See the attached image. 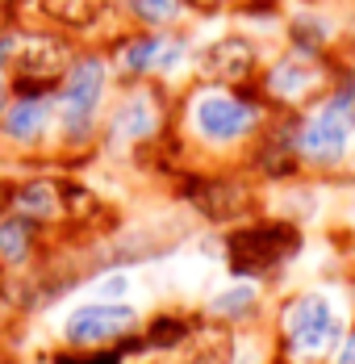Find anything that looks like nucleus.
Listing matches in <instances>:
<instances>
[{
  "instance_id": "1",
  "label": "nucleus",
  "mask_w": 355,
  "mask_h": 364,
  "mask_svg": "<svg viewBox=\"0 0 355 364\" xmlns=\"http://www.w3.org/2000/svg\"><path fill=\"white\" fill-rule=\"evenodd\" d=\"M355 134V84H343L330 92L318 109L310 113L297 130V155L314 164H339Z\"/></svg>"
},
{
  "instance_id": "2",
  "label": "nucleus",
  "mask_w": 355,
  "mask_h": 364,
  "mask_svg": "<svg viewBox=\"0 0 355 364\" xmlns=\"http://www.w3.org/2000/svg\"><path fill=\"white\" fill-rule=\"evenodd\" d=\"M4 68H13V75L21 80L26 92H34V88H46V84L67 75L71 46L55 34H13Z\"/></svg>"
},
{
  "instance_id": "3",
  "label": "nucleus",
  "mask_w": 355,
  "mask_h": 364,
  "mask_svg": "<svg viewBox=\"0 0 355 364\" xmlns=\"http://www.w3.org/2000/svg\"><path fill=\"white\" fill-rule=\"evenodd\" d=\"M255 105H247L243 97L234 92H222V88H209V92H197L192 109H188V122L192 130L205 139V143H239L255 130Z\"/></svg>"
},
{
  "instance_id": "4",
  "label": "nucleus",
  "mask_w": 355,
  "mask_h": 364,
  "mask_svg": "<svg viewBox=\"0 0 355 364\" xmlns=\"http://www.w3.org/2000/svg\"><path fill=\"white\" fill-rule=\"evenodd\" d=\"M297 230L284 226V222H263V226H243L230 235V268L239 272H263V268H276L288 255L297 252Z\"/></svg>"
},
{
  "instance_id": "5",
  "label": "nucleus",
  "mask_w": 355,
  "mask_h": 364,
  "mask_svg": "<svg viewBox=\"0 0 355 364\" xmlns=\"http://www.w3.org/2000/svg\"><path fill=\"white\" fill-rule=\"evenodd\" d=\"M284 331H288L293 352L297 356H310V360L314 356H326L334 348V339L343 335L339 314L330 310L326 297H301V301H293L288 314H284Z\"/></svg>"
},
{
  "instance_id": "6",
  "label": "nucleus",
  "mask_w": 355,
  "mask_h": 364,
  "mask_svg": "<svg viewBox=\"0 0 355 364\" xmlns=\"http://www.w3.org/2000/svg\"><path fill=\"white\" fill-rule=\"evenodd\" d=\"M105 80H109L105 59H75L67 68L59 105H63V122L71 130H84L92 122V113L101 105V92H105Z\"/></svg>"
},
{
  "instance_id": "7",
  "label": "nucleus",
  "mask_w": 355,
  "mask_h": 364,
  "mask_svg": "<svg viewBox=\"0 0 355 364\" xmlns=\"http://www.w3.org/2000/svg\"><path fill=\"white\" fill-rule=\"evenodd\" d=\"M134 327H138V318L130 306L97 301V306H80L75 314H67L63 335H67V343H113V339L130 335Z\"/></svg>"
},
{
  "instance_id": "8",
  "label": "nucleus",
  "mask_w": 355,
  "mask_h": 364,
  "mask_svg": "<svg viewBox=\"0 0 355 364\" xmlns=\"http://www.w3.org/2000/svg\"><path fill=\"white\" fill-rule=\"evenodd\" d=\"M255 63H259L255 46L239 34L217 38V42H209V46L197 55V72L205 75L209 84H243V80L255 72Z\"/></svg>"
},
{
  "instance_id": "9",
  "label": "nucleus",
  "mask_w": 355,
  "mask_h": 364,
  "mask_svg": "<svg viewBox=\"0 0 355 364\" xmlns=\"http://www.w3.org/2000/svg\"><path fill=\"white\" fill-rule=\"evenodd\" d=\"M322 84H326V68L318 63L314 50H293V55L276 59L272 72H268V92L276 101H305Z\"/></svg>"
},
{
  "instance_id": "10",
  "label": "nucleus",
  "mask_w": 355,
  "mask_h": 364,
  "mask_svg": "<svg viewBox=\"0 0 355 364\" xmlns=\"http://www.w3.org/2000/svg\"><path fill=\"white\" fill-rule=\"evenodd\" d=\"M46 126H50V101H46V92H26L13 109L4 113V122H0V130L13 143H34V139H42Z\"/></svg>"
},
{
  "instance_id": "11",
  "label": "nucleus",
  "mask_w": 355,
  "mask_h": 364,
  "mask_svg": "<svg viewBox=\"0 0 355 364\" xmlns=\"http://www.w3.org/2000/svg\"><path fill=\"white\" fill-rule=\"evenodd\" d=\"M159 126V113H155V101L146 97V92H134V97H126L121 101V109L113 113V134L117 139H146L151 130Z\"/></svg>"
},
{
  "instance_id": "12",
  "label": "nucleus",
  "mask_w": 355,
  "mask_h": 364,
  "mask_svg": "<svg viewBox=\"0 0 355 364\" xmlns=\"http://www.w3.org/2000/svg\"><path fill=\"white\" fill-rule=\"evenodd\" d=\"M42 13L67 30H88L101 21L105 13V0H42Z\"/></svg>"
},
{
  "instance_id": "13",
  "label": "nucleus",
  "mask_w": 355,
  "mask_h": 364,
  "mask_svg": "<svg viewBox=\"0 0 355 364\" xmlns=\"http://www.w3.org/2000/svg\"><path fill=\"white\" fill-rule=\"evenodd\" d=\"M17 210L34 214V218H55V214H63V188H55V184H46V181L26 184L17 193Z\"/></svg>"
},
{
  "instance_id": "14",
  "label": "nucleus",
  "mask_w": 355,
  "mask_h": 364,
  "mask_svg": "<svg viewBox=\"0 0 355 364\" xmlns=\"http://www.w3.org/2000/svg\"><path fill=\"white\" fill-rule=\"evenodd\" d=\"M159 46H163V38L159 34H138V38H130L126 46H121V68L126 72H134V75H142V72H155V55H159Z\"/></svg>"
},
{
  "instance_id": "15",
  "label": "nucleus",
  "mask_w": 355,
  "mask_h": 364,
  "mask_svg": "<svg viewBox=\"0 0 355 364\" xmlns=\"http://www.w3.org/2000/svg\"><path fill=\"white\" fill-rule=\"evenodd\" d=\"M201 205H205V214L217 222L234 218L239 210H247V197H243V188H230V184H213L201 193Z\"/></svg>"
},
{
  "instance_id": "16",
  "label": "nucleus",
  "mask_w": 355,
  "mask_h": 364,
  "mask_svg": "<svg viewBox=\"0 0 355 364\" xmlns=\"http://www.w3.org/2000/svg\"><path fill=\"white\" fill-rule=\"evenodd\" d=\"M126 9L146 21V26H168V21H176L180 9H184V0H126Z\"/></svg>"
},
{
  "instance_id": "17",
  "label": "nucleus",
  "mask_w": 355,
  "mask_h": 364,
  "mask_svg": "<svg viewBox=\"0 0 355 364\" xmlns=\"http://www.w3.org/2000/svg\"><path fill=\"white\" fill-rule=\"evenodd\" d=\"M26 243H30V226L17 218L0 222V255L9 259V264H17V259H26Z\"/></svg>"
},
{
  "instance_id": "18",
  "label": "nucleus",
  "mask_w": 355,
  "mask_h": 364,
  "mask_svg": "<svg viewBox=\"0 0 355 364\" xmlns=\"http://www.w3.org/2000/svg\"><path fill=\"white\" fill-rule=\"evenodd\" d=\"M251 301H255V289L251 285H234V289H226L222 297H213L209 310L213 314H243Z\"/></svg>"
},
{
  "instance_id": "19",
  "label": "nucleus",
  "mask_w": 355,
  "mask_h": 364,
  "mask_svg": "<svg viewBox=\"0 0 355 364\" xmlns=\"http://www.w3.org/2000/svg\"><path fill=\"white\" fill-rule=\"evenodd\" d=\"M121 289H126V277H109L105 285H101V293H105V297H117Z\"/></svg>"
},
{
  "instance_id": "20",
  "label": "nucleus",
  "mask_w": 355,
  "mask_h": 364,
  "mask_svg": "<svg viewBox=\"0 0 355 364\" xmlns=\"http://www.w3.org/2000/svg\"><path fill=\"white\" fill-rule=\"evenodd\" d=\"M339 364H355V335L343 343V352H339Z\"/></svg>"
},
{
  "instance_id": "21",
  "label": "nucleus",
  "mask_w": 355,
  "mask_h": 364,
  "mask_svg": "<svg viewBox=\"0 0 355 364\" xmlns=\"http://www.w3.org/2000/svg\"><path fill=\"white\" fill-rule=\"evenodd\" d=\"M0 101H4V68H0Z\"/></svg>"
}]
</instances>
